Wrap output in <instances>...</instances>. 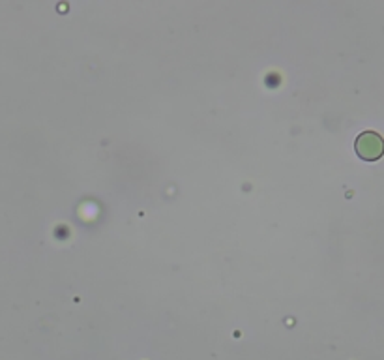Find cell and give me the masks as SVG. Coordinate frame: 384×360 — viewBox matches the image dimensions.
I'll list each match as a JSON object with an SVG mask.
<instances>
[{"label":"cell","instance_id":"6da1fadb","mask_svg":"<svg viewBox=\"0 0 384 360\" xmlns=\"http://www.w3.org/2000/svg\"><path fill=\"white\" fill-rule=\"evenodd\" d=\"M356 154L366 162H377L384 154V139L377 131H363L354 143Z\"/></svg>","mask_w":384,"mask_h":360}]
</instances>
